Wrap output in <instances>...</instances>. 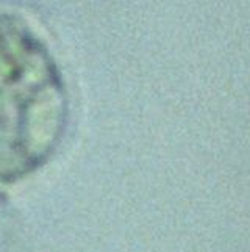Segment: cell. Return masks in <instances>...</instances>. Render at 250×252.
<instances>
[{"mask_svg": "<svg viewBox=\"0 0 250 252\" xmlns=\"http://www.w3.org/2000/svg\"><path fill=\"white\" fill-rule=\"evenodd\" d=\"M66 83L50 50L19 17L0 16V184L31 176L61 144Z\"/></svg>", "mask_w": 250, "mask_h": 252, "instance_id": "obj_1", "label": "cell"}]
</instances>
